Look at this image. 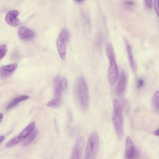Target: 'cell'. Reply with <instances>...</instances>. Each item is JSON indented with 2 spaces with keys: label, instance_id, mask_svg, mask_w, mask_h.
<instances>
[{
  "label": "cell",
  "instance_id": "7402d4cb",
  "mask_svg": "<svg viewBox=\"0 0 159 159\" xmlns=\"http://www.w3.org/2000/svg\"><path fill=\"white\" fill-rule=\"evenodd\" d=\"M7 51V47L6 45L2 44L0 46V59H2L5 55Z\"/></svg>",
  "mask_w": 159,
  "mask_h": 159
},
{
  "label": "cell",
  "instance_id": "ffe728a7",
  "mask_svg": "<svg viewBox=\"0 0 159 159\" xmlns=\"http://www.w3.org/2000/svg\"><path fill=\"white\" fill-rule=\"evenodd\" d=\"M61 103V100L60 98H57L49 102L47 104V106L49 107H55L59 106Z\"/></svg>",
  "mask_w": 159,
  "mask_h": 159
},
{
  "label": "cell",
  "instance_id": "603a6c76",
  "mask_svg": "<svg viewBox=\"0 0 159 159\" xmlns=\"http://www.w3.org/2000/svg\"><path fill=\"white\" fill-rule=\"evenodd\" d=\"M61 90H64L66 89L67 87V83L66 79L63 78L61 80Z\"/></svg>",
  "mask_w": 159,
  "mask_h": 159
},
{
  "label": "cell",
  "instance_id": "f546056e",
  "mask_svg": "<svg viewBox=\"0 0 159 159\" xmlns=\"http://www.w3.org/2000/svg\"><path fill=\"white\" fill-rule=\"evenodd\" d=\"M3 115L2 113H0V122L1 123L3 118Z\"/></svg>",
  "mask_w": 159,
  "mask_h": 159
},
{
  "label": "cell",
  "instance_id": "9c48e42d",
  "mask_svg": "<svg viewBox=\"0 0 159 159\" xmlns=\"http://www.w3.org/2000/svg\"><path fill=\"white\" fill-rule=\"evenodd\" d=\"M18 34L20 38L25 40L31 39L34 36V32L32 30L25 26L19 29Z\"/></svg>",
  "mask_w": 159,
  "mask_h": 159
},
{
  "label": "cell",
  "instance_id": "44dd1931",
  "mask_svg": "<svg viewBox=\"0 0 159 159\" xmlns=\"http://www.w3.org/2000/svg\"><path fill=\"white\" fill-rule=\"evenodd\" d=\"M152 102L155 106L159 109V90L156 91L152 97Z\"/></svg>",
  "mask_w": 159,
  "mask_h": 159
},
{
  "label": "cell",
  "instance_id": "e0dca14e",
  "mask_svg": "<svg viewBox=\"0 0 159 159\" xmlns=\"http://www.w3.org/2000/svg\"><path fill=\"white\" fill-rule=\"evenodd\" d=\"M23 140L20 135L17 136L9 141L6 144L5 147L6 148H10L14 147Z\"/></svg>",
  "mask_w": 159,
  "mask_h": 159
},
{
  "label": "cell",
  "instance_id": "4dcf8cb0",
  "mask_svg": "<svg viewBox=\"0 0 159 159\" xmlns=\"http://www.w3.org/2000/svg\"><path fill=\"white\" fill-rule=\"evenodd\" d=\"M83 0H76V1L78 2H81L82 1H83Z\"/></svg>",
  "mask_w": 159,
  "mask_h": 159
},
{
  "label": "cell",
  "instance_id": "30bf717a",
  "mask_svg": "<svg viewBox=\"0 0 159 159\" xmlns=\"http://www.w3.org/2000/svg\"><path fill=\"white\" fill-rule=\"evenodd\" d=\"M124 41L130 66L133 71L136 72L137 70V67L134 61L131 46L127 39L125 38Z\"/></svg>",
  "mask_w": 159,
  "mask_h": 159
},
{
  "label": "cell",
  "instance_id": "4316f807",
  "mask_svg": "<svg viewBox=\"0 0 159 159\" xmlns=\"http://www.w3.org/2000/svg\"><path fill=\"white\" fill-rule=\"evenodd\" d=\"M124 3L128 5H132L134 4V2L131 0H126L124 2Z\"/></svg>",
  "mask_w": 159,
  "mask_h": 159
},
{
  "label": "cell",
  "instance_id": "f1b7e54d",
  "mask_svg": "<svg viewBox=\"0 0 159 159\" xmlns=\"http://www.w3.org/2000/svg\"><path fill=\"white\" fill-rule=\"evenodd\" d=\"M154 134L156 136H159V129L155 131Z\"/></svg>",
  "mask_w": 159,
  "mask_h": 159
},
{
  "label": "cell",
  "instance_id": "9a60e30c",
  "mask_svg": "<svg viewBox=\"0 0 159 159\" xmlns=\"http://www.w3.org/2000/svg\"><path fill=\"white\" fill-rule=\"evenodd\" d=\"M61 80L59 76H57L54 79V93L57 98H60L61 94Z\"/></svg>",
  "mask_w": 159,
  "mask_h": 159
},
{
  "label": "cell",
  "instance_id": "ac0fdd59",
  "mask_svg": "<svg viewBox=\"0 0 159 159\" xmlns=\"http://www.w3.org/2000/svg\"><path fill=\"white\" fill-rule=\"evenodd\" d=\"M27 95H23L14 99L8 105L7 107V109H10L16 106L20 102L25 100L29 98Z\"/></svg>",
  "mask_w": 159,
  "mask_h": 159
},
{
  "label": "cell",
  "instance_id": "5b68a950",
  "mask_svg": "<svg viewBox=\"0 0 159 159\" xmlns=\"http://www.w3.org/2000/svg\"><path fill=\"white\" fill-rule=\"evenodd\" d=\"M85 141L83 137H80L77 139L73 148L71 155L72 159H80L84 151Z\"/></svg>",
  "mask_w": 159,
  "mask_h": 159
},
{
  "label": "cell",
  "instance_id": "83f0119b",
  "mask_svg": "<svg viewBox=\"0 0 159 159\" xmlns=\"http://www.w3.org/2000/svg\"><path fill=\"white\" fill-rule=\"evenodd\" d=\"M5 137V136L3 135H2L0 136V143H1L3 141V140H4Z\"/></svg>",
  "mask_w": 159,
  "mask_h": 159
},
{
  "label": "cell",
  "instance_id": "52a82bcc",
  "mask_svg": "<svg viewBox=\"0 0 159 159\" xmlns=\"http://www.w3.org/2000/svg\"><path fill=\"white\" fill-rule=\"evenodd\" d=\"M17 67V65L15 63L2 66L0 69V78L4 79L9 76L14 72Z\"/></svg>",
  "mask_w": 159,
  "mask_h": 159
},
{
  "label": "cell",
  "instance_id": "277c9868",
  "mask_svg": "<svg viewBox=\"0 0 159 159\" xmlns=\"http://www.w3.org/2000/svg\"><path fill=\"white\" fill-rule=\"evenodd\" d=\"M108 72V80L110 85H114L118 77V70L115 60H111Z\"/></svg>",
  "mask_w": 159,
  "mask_h": 159
},
{
  "label": "cell",
  "instance_id": "484cf974",
  "mask_svg": "<svg viewBox=\"0 0 159 159\" xmlns=\"http://www.w3.org/2000/svg\"><path fill=\"white\" fill-rule=\"evenodd\" d=\"M144 81L141 79H139L137 81V86L138 88H141L143 85Z\"/></svg>",
  "mask_w": 159,
  "mask_h": 159
},
{
  "label": "cell",
  "instance_id": "3957f363",
  "mask_svg": "<svg viewBox=\"0 0 159 159\" xmlns=\"http://www.w3.org/2000/svg\"><path fill=\"white\" fill-rule=\"evenodd\" d=\"M77 95L79 102L82 108L86 109L89 106V98L88 86L85 79L80 77L77 87Z\"/></svg>",
  "mask_w": 159,
  "mask_h": 159
},
{
  "label": "cell",
  "instance_id": "2e32d148",
  "mask_svg": "<svg viewBox=\"0 0 159 159\" xmlns=\"http://www.w3.org/2000/svg\"><path fill=\"white\" fill-rule=\"evenodd\" d=\"M106 53L107 56L109 60H115L116 56L113 48L110 42H108L106 46Z\"/></svg>",
  "mask_w": 159,
  "mask_h": 159
},
{
  "label": "cell",
  "instance_id": "6da1fadb",
  "mask_svg": "<svg viewBox=\"0 0 159 159\" xmlns=\"http://www.w3.org/2000/svg\"><path fill=\"white\" fill-rule=\"evenodd\" d=\"M113 112L112 120L118 138L121 139L123 134V118L122 106L121 103L117 99L113 102Z\"/></svg>",
  "mask_w": 159,
  "mask_h": 159
},
{
  "label": "cell",
  "instance_id": "8992f818",
  "mask_svg": "<svg viewBox=\"0 0 159 159\" xmlns=\"http://www.w3.org/2000/svg\"><path fill=\"white\" fill-rule=\"evenodd\" d=\"M125 157L128 159H132L136 155V150L132 141L129 136L127 137L125 143Z\"/></svg>",
  "mask_w": 159,
  "mask_h": 159
},
{
  "label": "cell",
  "instance_id": "d6986e66",
  "mask_svg": "<svg viewBox=\"0 0 159 159\" xmlns=\"http://www.w3.org/2000/svg\"><path fill=\"white\" fill-rule=\"evenodd\" d=\"M58 37L66 43L67 42L69 39V34L68 31L66 29H63L61 30Z\"/></svg>",
  "mask_w": 159,
  "mask_h": 159
},
{
  "label": "cell",
  "instance_id": "ba28073f",
  "mask_svg": "<svg viewBox=\"0 0 159 159\" xmlns=\"http://www.w3.org/2000/svg\"><path fill=\"white\" fill-rule=\"evenodd\" d=\"M19 12L17 10H11L9 11L5 17L6 22L9 25L16 26H18L20 23L17 18Z\"/></svg>",
  "mask_w": 159,
  "mask_h": 159
},
{
  "label": "cell",
  "instance_id": "5bb4252c",
  "mask_svg": "<svg viewBox=\"0 0 159 159\" xmlns=\"http://www.w3.org/2000/svg\"><path fill=\"white\" fill-rule=\"evenodd\" d=\"M35 123L32 122L30 123L20 133V135L24 139L27 137L33 131Z\"/></svg>",
  "mask_w": 159,
  "mask_h": 159
},
{
  "label": "cell",
  "instance_id": "7a4b0ae2",
  "mask_svg": "<svg viewBox=\"0 0 159 159\" xmlns=\"http://www.w3.org/2000/svg\"><path fill=\"white\" fill-rule=\"evenodd\" d=\"M99 145V136L96 131L92 132L88 139L85 152V158L94 159L98 153Z\"/></svg>",
  "mask_w": 159,
  "mask_h": 159
},
{
  "label": "cell",
  "instance_id": "d4e9b609",
  "mask_svg": "<svg viewBox=\"0 0 159 159\" xmlns=\"http://www.w3.org/2000/svg\"><path fill=\"white\" fill-rule=\"evenodd\" d=\"M146 6L149 8L151 9L152 7V0H144Z\"/></svg>",
  "mask_w": 159,
  "mask_h": 159
},
{
  "label": "cell",
  "instance_id": "8fae6325",
  "mask_svg": "<svg viewBox=\"0 0 159 159\" xmlns=\"http://www.w3.org/2000/svg\"><path fill=\"white\" fill-rule=\"evenodd\" d=\"M66 42L58 37L56 41L57 49L59 55L62 60H64L66 55Z\"/></svg>",
  "mask_w": 159,
  "mask_h": 159
},
{
  "label": "cell",
  "instance_id": "7c38bea8",
  "mask_svg": "<svg viewBox=\"0 0 159 159\" xmlns=\"http://www.w3.org/2000/svg\"><path fill=\"white\" fill-rule=\"evenodd\" d=\"M127 84V79L125 73L121 74L116 87V91L118 95H121L125 90Z\"/></svg>",
  "mask_w": 159,
  "mask_h": 159
},
{
  "label": "cell",
  "instance_id": "4fadbf2b",
  "mask_svg": "<svg viewBox=\"0 0 159 159\" xmlns=\"http://www.w3.org/2000/svg\"><path fill=\"white\" fill-rule=\"evenodd\" d=\"M38 133V130L35 129L25 139L22 143V146L25 147L30 144L36 137Z\"/></svg>",
  "mask_w": 159,
  "mask_h": 159
},
{
  "label": "cell",
  "instance_id": "cb8c5ba5",
  "mask_svg": "<svg viewBox=\"0 0 159 159\" xmlns=\"http://www.w3.org/2000/svg\"><path fill=\"white\" fill-rule=\"evenodd\" d=\"M154 8L155 11L159 17V0H155Z\"/></svg>",
  "mask_w": 159,
  "mask_h": 159
}]
</instances>
